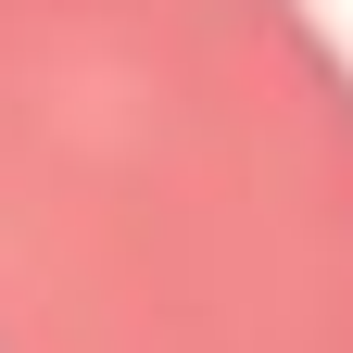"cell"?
Wrapping results in <instances>:
<instances>
[{"mask_svg": "<svg viewBox=\"0 0 353 353\" xmlns=\"http://www.w3.org/2000/svg\"><path fill=\"white\" fill-rule=\"evenodd\" d=\"M0 353H353L316 0H0Z\"/></svg>", "mask_w": 353, "mask_h": 353, "instance_id": "cell-1", "label": "cell"}]
</instances>
